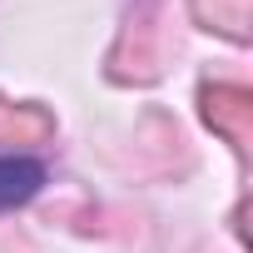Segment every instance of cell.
<instances>
[{
    "mask_svg": "<svg viewBox=\"0 0 253 253\" xmlns=\"http://www.w3.org/2000/svg\"><path fill=\"white\" fill-rule=\"evenodd\" d=\"M45 164L30 154H0V209H20L40 194Z\"/></svg>",
    "mask_w": 253,
    "mask_h": 253,
    "instance_id": "1",
    "label": "cell"
}]
</instances>
